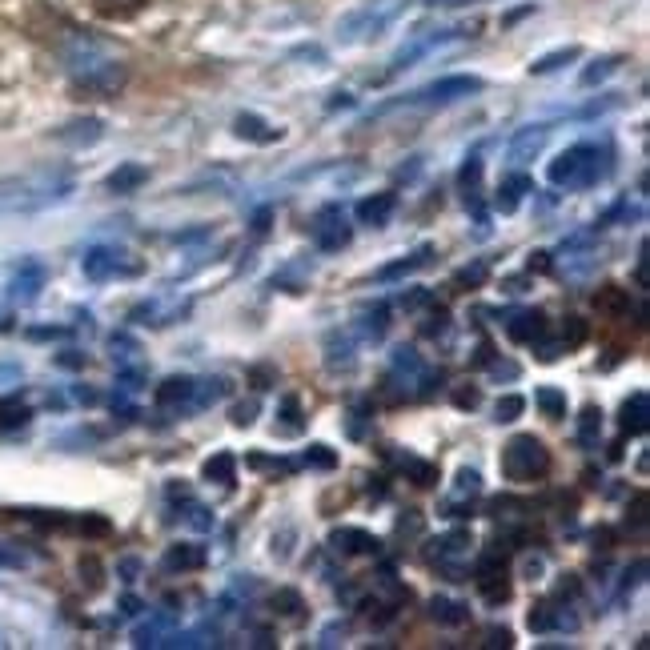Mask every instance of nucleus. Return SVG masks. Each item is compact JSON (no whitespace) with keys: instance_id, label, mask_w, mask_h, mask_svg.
Listing matches in <instances>:
<instances>
[{"instance_id":"2","label":"nucleus","mask_w":650,"mask_h":650,"mask_svg":"<svg viewBox=\"0 0 650 650\" xmlns=\"http://www.w3.org/2000/svg\"><path fill=\"white\" fill-rule=\"evenodd\" d=\"M502 474L510 478V482H518V486H526V482H538V478H546V470H550V450L534 438V434H514L506 446H502Z\"/></svg>"},{"instance_id":"40","label":"nucleus","mask_w":650,"mask_h":650,"mask_svg":"<svg viewBox=\"0 0 650 650\" xmlns=\"http://www.w3.org/2000/svg\"><path fill=\"white\" fill-rule=\"evenodd\" d=\"M273 610H281V614H297V610H301V598H297L293 590H277V594H273Z\"/></svg>"},{"instance_id":"45","label":"nucleus","mask_w":650,"mask_h":650,"mask_svg":"<svg viewBox=\"0 0 650 650\" xmlns=\"http://www.w3.org/2000/svg\"><path fill=\"white\" fill-rule=\"evenodd\" d=\"M442 330H446V309H438V313H430V321L422 325V334H430V338H434V334H442Z\"/></svg>"},{"instance_id":"32","label":"nucleus","mask_w":650,"mask_h":650,"mask_svg":"<svg viewBox=\"0 0 650 650\" xmlns=\"http://www.w3.org/2000/svg\"><path fill=\"white\" fill-rule=\"evenodd\" d=\"M338 362L350 366V362H354V346H350L342 334H330V366H338Z\"/></svg>"},{"instance_id":"9","label":"nucleus","mask_w":650,"mask_h":650,"mask_svg":"<svg viewBox=\"0 0 650 650\" xmlns=\"http://www.w3.org/2000/svg\"><path fill=\"white\" fill-rule=\"evenodd\" d=\"M506 334H510L514 342H522V346L542 342V338H546V313H542V309H522V313H514V317L506 321Z\"/></svg>"},{"instance_id":"24","label":"nucleus","mask_w":650,"mask_h":650,"mask_svg":"<svg viewBox=\"0 0 650 650\" xmlns=\"http://www.w3.org/2000/svg\"><path fill=\"white\" fill-rule=\"evenodd\" d=\"M534 406L550 418V422H562L566 418V394L562 390H554V386H542V390H534Z\"/></svg>"},{"instance_id":"23","label":"nucleus","mask_w":650,"mask_h":650,"mask_svg":"<svg viewBox=\"0 0 650 650\" xmlns=\"http://www.w3.org/2000/svg\"><path fill=\"white\" fill-rule=\"evenodd\" d=\"M149 5V0H97V17H105V21H129V17H137L141 9Z\"/></svg>"},{"instance_id":"25","label":"nucleus","mask_w":650,"mask_h":650,"mask_svg":"<svg viewBox=\"0 0 650 650\" xmlns=\"http://www.w3.org/2000/svg\"><path fill=\"white\" fill-rule=\"evenodd\" d=\"M478 586H482V594H486V602H490V606H498V602H506V598H510L506 570H486V574H478Z\"/></svg>"},{"instance_id":"8","label":"nucleus","mask_w":650,"mask_h":650,"mask_svg":"<svg viewBox=\"0 0 650 650\" xmlns=\"http://www.w3.org/2000/svg\"><path fill=\"white\" fill-rule=\"evenodd\" d=\"M9 289H13V301H21V305L37 301L41 289H45V265H41V261H21Z\"/></svg>"},{"instance_id":"52","label":"nucleus","mask_w":650,"mask_h":650,"mask_svg":"<svg viewBox=\"0 0 650 650\" xmlns=\"http://www.w3.org/2000/svg\"><path fill=\"white\" fill-rule=\"evenodd\" d=\"M534 269H538V273H546V269H550V253H542V249H538V253H530V273H534Z\"/></svg>"},{"instance_id":"31","label":"nucleus","mask_w":650,"mask_h":650,"mask_svg":"<svg viewBox=\"0 0 650 650\" xmlns=\"http://www.w3.org/2000/svg\"><path fill=\"white\" fill-rule=\"evenodd\" d=\"M586 342V321L582 317H566V325H562V346L570 350V346H582Z\"/></svg>"},{"instance_id":"6","label":"nucleus","mask_w":650,"mask_h":650,"mask_svg":"<svg viewBox=\"0 0 650 650\" xmlns=\"http://www.w3.org/2000/svg\"><path fill=\"white\" fill-rule=\"evenodd\" d=\"M81 269H85V277H93V281H109V277H121V273H137V265L125 261V253L113 249V245H93V249L81 257Z\"/></svg>"},{"instance_id":"11","label":"nucleus","mask_w":650,"mask_h":650,"mask_svg":"<svg viewBox=\"0 0 650 650\" xmlns=\"http://www.w3.org/2000/svg\"><path fill=\"white\" fill-rule=\"evenodd\" d=\"M330 546L338 550V554H378V538L374 534H366V530H354V526H342V530H334L330 534Z\"/></svg>"},{"instance_id":"42","label":"nucleus","mask_w":650,"mask_h":650,"mask_svg":"<svg viewBox=\"0 0 650 650\" xmlns=\"http://www.w3.org/2000/svg\"><path fill=\"white\" fill-rule=\"evenodd\" d=\"M305 462H313V466H321V470H330V466H334V454H330V446H309Z\"/></svg>"},{"instance_id":"46","label":"nucleus","mask_w":650,"mask_h":650,"mask_svg":"<svg viewBox=\"0 0 650 650\" xmlns=\"http://www.w3.org/2000/svg\"><path fill=\"white\" fill-rule=\"evenodd\" d=\"M482 277H486V265H482V261H478V265H470V269H462V273H458V281H462V285H478V281H482Z\"/></svg>"},{"instance_id":"53","label":"nucleus","mask_w":650,"mask_h":650,"mask_svg":"<svg viewBox=\"0 0 650 650\" xmlns=\"http://www.w3.org/2000/svg\"><path fill=\"white\" fill-rule=\"evenodd\" d=\"M81 530H89V534H109V522H105V518H85Z\"/></svg>"},{"instance_id":"21","label":"nucleus","mask_w":650,"mask_h":650,"mask_svg":"<svg viewBox=\"0 0 650 650\" xmlns=\"http://www.w3.org/2000/svg\"><path fill=\"white\" fill-rule=\"evenodd\" d=\"M430 257H434V249H430V245H422L418 253H410V257H402V261H394V265L378 269V281H394V277H406V273H414V269L430 265Z\"/></svg>"},{"instance_id":"29","label":"nucleus","mask_w":650,"mask_h":650,"mask_svg":"<svg viewBox=\"0 0 650 650\" xmlns=\"http://www.w3.org/2000/svg\"><path fill=\"white\" fill-rule=\"evenodd\" d=\"M402 470L414 478V486H438V466H430V462H422V458H402Z\"/></svg>"},{"instance_id":"48","label":"nucleus","mask_w":650,"mask_h":650,"mask_svg":"<svg viewBox=\"0 0 650 650\" xmlns=\"http://www.w3.org/2000/svg\"><path fill=\"white\" fill-rule=\"evenodd\" d=\"M402 305H406V309H418V305H430V289H414V293H406V297H402Z\"/></svg>"},{"instance_id":"18","label":"nucleus","mask_w":650,"mask_h":650,"mask_svg":"<svg viewBox=\"0 0 650 650\" xmlns=\"http://www.w3.org/2000/svg\"><path fill=\"white\" fill-rule=\"evenodd\" d=\"M237 137L257 141V145H269V141H281V129H273V125H265L261 117L245 113V117H237Z\"/></svg>"},{"instance_id":"1","label":"nucleus","mask_w":650,"mask_h":650,"mask_svg":"<svg viewBox=\"0 0 650 650\" xmlns=\"http://www.w3.org/2000/svg\"><path fill=\"white\" fill-rule=\"evenodd\" d=\"M73 197V177L61 169H37L0 189V209L9 213H41L53 205H65Z\"/></svg>"},{"instance_id":"14","label":"nucleus","mask_w":650,"mask_h":650,"mask_svg":"<svg viewBox=\"0 0 650 650\" xmlns=\"http://www.w3.org/2000/svg\"><path fill=\"white\" fill-rule=\"evenodd\" d=\"M145 181H149V169L137 165V161H129V165H117V169L109 173L105 189H109V193H137Z\"/></svg>"},{"instance_id":"36","label":"nucleus","mask_w":650,"mask_h":650,"mask_svg":"<svg viewBox=\"0 0 650 650\" xmlns=\"http://www.w3.org/2000/svg\"><path fill=\"white\" fill-rule=\"evenodd\" d=\"M566 61H578V49H562V53H550V57H542L538 65H534V73L542 77V73H554L558 65H566Z\"/></svg>"},{"instance_id":"56","label":"nucleus","mask_w":650,"mask_h":650,"mask_svg":"<svg viewBox=\"0 0 650 650\" xmlns=\"http://www.w3.org/2000/svg\"><path fill=\"white\" fill-rule=\"evenodd\" d=\"M121 574H125V582H133V574H137V562H133V558H125V562H121Z\"/></svg>"},{"instance_id":"5","label":"nucleus","mask_w":650,"mask_h":650,"mask_svg":"<svg viewBox=\"0 0 650 650\" xmlns=\"http://www.w3.org/2000/svg\"><path fill=\"white\" fill-rule=\"evenodd\" d=\"M470 554H474L470 530H450L438 542H430V562L450 570V574H462V562H470Z\"/></svg>"},{"instance_id":"38","label":"nucleus","mask_w":650,"mask_h":650,"mask_svg":"<svg viewBox=\"0 0 650 650\" xmlns=\"http://www.w3.org/2000/svg\"><path fill=\"white\" fill-rule=\"evenodd\" d=\"M478 490H482V478H478V470H458V486H454V494H458V498H466V494L474 498Z\"/></svg>"},{"instance_id":"43","label":"nucleus","mask_w":650,"mask_h":650,"mask_svg":"<svg viewBox=\"0 0 650 650\" xmlns=\"http://www.w3.org/2000/svg\"><path fill=\"white\" fill-rule=\"evenodd\" d=\"M626 522H630L634 530H642V526H646V498H642V494L634 498V506H630V514H626Z\"/></svg>"},{"instance_id":"33","label":"nucleus","mask_w":650,"mask_h":650,"mask_svg":"<svg viewBox=\"0 0 650 650\" xmlns=\"http://www.w3.org/2000/svg\"><path fill=\"white\" fill-rule=\"evenodd\" d=\"M522 410H526V402H522L518 394H510V398H502V402L494 406V422H514Z\"/></svg>"},{"instance_id":"22","label":"nucleus","mask_w":650,"mask_h":650,"mask_svg":"<svg viewBox=\"0 0 650 650\" xmlns=\"http://www.w3.org/2000/svg\"><path fill=\"white\" fill-rule=\"evenodd\" d=\"M193 390H197V382H193V378H165V382L157 386V406H177V402H189V398H193Z\"/></svg>"},{"instance_id":"19","label":"nucleus","mask_w":650,"mask_h":650,"mask_svg":"<svg viewBox=\"0 0 650 650\" xmlns=\"http://www.w3.org/2000/svg\"><path fill=\"white\" fill-rule=\"evenodd\" d=\"M522 193H530V177H510V181H502L498 193H494L498 213H514V209L522 205Z\"/></svg>"},{"instance_id":"54","label":"nucleus","mask_w":650,"mask_h":650,"mask_svg":"<svg viewBox=\"0 0 650 650\" xmlns=\"http://www.w3.org/2000/svg\"><path fill=\"white\" fill-rule=\"evenodd\" d=\"M121 606H125V614H141V602H137L133 594H125V598H121Z\"/></svg>"},{"instance_id":"55","label":"nucleus","mask_w":650,"mask_h":650,"mask_svg":"<svg viewBox=\"0 0 650 650\" xmlns=\"http://www.w3.org/2000/svg\"><path fill=\"white\" fill-rule=\"evenodd\" d=\"M61 334H65V330H29V338H37V342H41V338H61Z\"/></svg>"},{"instance_id":"20","label":"nucleus","mask_w":650,"mask_h":650,"mask_svg":"<svg viewBox=\"0 0 650 650\" xmlns=\"http://www.w3.org/2000/svg\"><path fill=\"white\" fill-rule=\"evenodd\" d=\"M197 566H205V550L201 546L181 542V546L165 550V570H197Z\"/></svg>"},{"instance_id":"13","label":"nucleus","mask_w":650,"mask_h":650,"mask_svg":"<svg viewBox=\"0 0 650 650\" xmlns=\"http://www.w3.org/2000/svg\"><path fill=\"white\" fill-rule=\"evenodd\" d=\"M546 137H550V129H546V125H534V129H522V133L514 137V145H510V161H514V165H526V161H534V157L542 153V145H546Z\"/></svg>"},{"instance_id":"44","label":"nucleus","mask_w":650,"mask_h":650,"mask_svg":"<svg viewBox=\"0 0 650 650\" xmlns=\"http://www.w3.org/2000/svg\"><path fill=\"white\" fill-rule=\"evenodd\" d=\"M189 526H197V530H209V526H213V518H209V510L193 502V506H189Z\"/></svg>"},{"instance_id":"28","label":"nucleus","mask_w":650,"mask_h":650,"mask_svg":"<svg viewBox=\"0 0 650 650\" xmlns=\"http://www.w3.org/2000/svg\"><path fill=\"white\" fill-rule=\"evenodd\" d=\"M386 325H390V321H386V305H374V309H366V313H362L358 330H362V338H366V342H378V338L386 334Z\"/></svg>"},{"instance_id":"50","label":"nucleus","mask_w":650,"mask_h":650,"mask_svg":"<svg viewBox=\"0 0 650 650\" xmlns=\"http://www.w3.org/2000/svg\"><path fill=\"white\" fill-rule=\"evenodd\" d=\"M29 418V410H17V406H5V410H0V422H5V426H17V422H25Z\"/></svg>"},{"instance_id":"30","label":"nucleus","mask_w":650,"mask_h":650,"mask_svg":"<svg viewBox=\"0 0 650 650\" xmlns=\"http://www.w3.org/2000/svg\"><path fill=\"white\" fill-rule=\"evenodd\" d=\"M478 181H482V161L470 157L462 165V189H466V205H474V209H478Z\"/></svg>"},{"instance_id":"34","label":"nucleus","mask_w":650,"mask_h":650,"mask_svg":"<svg viewBox=\"0 0 650 650\" xmlns=\"http://www.w3.org/2000/svg\"><path fill=\"white\" fill-rule=\"evenodd\" d=\"M281 414H285V422L277 426V434H301V410H297V398H285Z\"/></svg>"},{"instance_id":"35","label":"nucleus","mask_w":650,"mask_h":650,"mask_svg":"<svg viewBox=\"0 0 650 650\" xmlns=\"http://www.w3.org/2000/svg\"><path fill=\"white\" fill-rule=\"evenodd\" d=\"M33 558L25 554V550H17V546H9V542H0V566H9V570H25Z\"/></svg>"},{"instance_id":"17","label":"nucleus","mask_w":650,"mask_h":650,"mask_svg":"<svg viewBox=\"0 0 650 650\" xmlns=\"http://www.w3.org/2000/svg\"><path fill=\"white\" fill-rule=\"evenodd\" d=\"M430 618L442 626H466L470 622V606L454 602V598H430Z\"/></svg>"},{"instance_id":"4","label":"nucleus","mask_w":650,"mask_h":650,"mask_svg":"<svg viewBox=\"0 0 650 650\" xmlns=\"http://www.w3.org/2000/svg\"><path fill=\"white\" fill-rule=\"evenodd\" d=\"M350 221H346V213H342V205H325L317 217H313V241H317V249H325V253H338V249H346L350 245Z\"/></svg>"},{"instance_id":"51","label":"nucleus","mask_w":650,"mask_h":650,"mask_svg":"<svg viewBox=\"0 0 650 650\" xmlns=\"http://www.w3.org/2000/svg\"><path fill=\"white\" fill-rule=\"evenodd\" d=\"M486 646H510V630H506V626H502V630L494 626V630L486 634Z\"/></svg>"},{"instance_id":"16","label":"nucleus","mask_w":650,"mask_h":650,"mask_svg":"<svg viewBox=\"0 0 650 650\" xmlns=\"http://www.w3.org/2000/svg\"><path fill=\"white\" fill-rule=\"evenodd\" d=\"M618 426H622V434H646V394H642V390H638L634 398L622 402Z\"/></svg>"},{"instance_id":"15","label":"nucleus","mask_w":650,"mask_h":650,"mask_svg":"<svg viewBox=\"0 0 650 650\" xmlns=\"http://www.w3.org/2000/svg\"><path fill=\"white\" fill-rule=\"evenodd\" d=\"M594 309L606 317H622V313H630V293L622 285H602L594 293Z\"/></svg>"},{"instance_id":"37","label":"nucleus","mask_w":650,"mask_h":650,"mask_svg":"<svg viewBox=\"0 0 650 650\" xmlns=\"http://www.w3.org/2000/svg\"><path fill=\"white\" fill-rule=\"evenodd\" d=\"M394 370H406V374H422V358H418L410 346H398V350H394Z\"/></svg>"},{"instance_id":"3","label":"nucleus","mask_w":650,"mask_h":650,"mask_svg":"<svg viewBox=\"0 0 650 650\" xmlns=\"http://www.w3.org/2000/svg\"><path fill=\"white\" fill-rule=\"evenodd\" d=\"M598 161H602V157H598L594 145H574V149H566V153H558V157L550 161L546 177H550V185H558V189H590V185L602 177V165H598Z\"/></svg>"},{"instance_id":"27","label":"nucleus","mask_w":650,"mask_h":650,"mask_svg":"<svg viewBox=\"0 0 650 650\" xmlns=\"http://www.w3.org/2000/svg\"><path fill=\"white\" fill-rule=\"evenodd\" d=\"M201 474L209 478V482H233V474H237V462H233V454H213L205 466H201Z\"/></svg>"},{"instance_id":"26","label":"nucleus","mask_w":650,"mask_h":650,"mask_svg":"<svg viewBox=\"0 0 650 650\" xmlns=\"http://www.w3.org/2000/svg\"><path fill=\"white\" fill-rule=\"evenodd\" d=\"M598 434H602V410L598 406H586L582 418H578V442L586 450H594L598 446Z\"/></svg>"},{"instance_id":"41","label":"nucleus","mask_w":650,"mask_h":650,"mask_svg":"<svg viewBox=\"0 0 650 650\" xmlns=\"http://www.w3.org/2000/svg\"><path fill=\"white\" fill-rule=\"evenodd\" d=\"M253 418H257V402L253 398L233 406V426H253Z\"/></svg>"},{"instance_id":"7","label":"nucleus","mask_w":650,"mask_h":650,"mask_svg":"<svg viewBox=\"0 0 650 650\" xmlns=\"http://www.w3.org/2000/svg\"><path fill=\"white\" fill-rule=\"evenodd\" d=\"M470 93H482L478 77H442V81L426 85L422 93H414V101H422V105H450V101H462Z\"/></svg>"},{"instance_id":"12","label":"nucleus","mask_w":650,"mask_h":650,"mask_svg":"<svg viewBox=\"0 0 650 650\" xmlns=\"http://www.w3.org/2000/svg\"><path fill=\"white\" fill-rule=\"evenodd\" d=\"M101 137H105V125H101L97 117H85V121H73V125H65V129H57V141H65V145H73V149L97 145Z\"/></svg>"},{"instance_id":"39","label":"nucleus","mask_w":650,"mask_h":650,"mask_svg":"<svg viewBox=\"0 0 650 650\" xmlns=\"http://www.w3.org/2000/svg\"><path fill=\"white\" fill-rule=\"evenodd\" d=\"M614 69H618V57H606V61H598L594 69H586V73H582V85H598V81H602V77H610Z\"/></svg>"},{"instance_id":"10","label":"nucleus","mask_w":650,"mask_h":650,"mask_svg":"<svg viewBox=\"0 0 650 650\" xmlns=\"http://www.w3.org/2000/svg\"><path fill=\"white\" fill-rule=\"evenodd\" d=\"M394 209H398V193H374V197H362L354 213H358L362 225H374L378 229V225H386L394 217Z\"/></svg>"},{"instance_id":"49","label":"nucleus","mask_w":650,"mask_h":650,"mask_svg":"<svg viewBox=\"0 0 650 650\" xmlns=\"http://www.w3.org/2000/svg\"><path fill=\"white\" fill-rule=\"evenodd\" d=\"M454 402H458L462 410H474V406L482 402V394H478V390H458V394H454Z\"/></svg>"},{"instance_id":"47","label":"nucleus","mask_w":650,"mask_h":650,"mask_svg":"<svg viewBox=\"0 0 650 650\" xmlns=\"http://www.w3.org/2000/svg\"><path fill=\"white\" fill-rule=\"evenodd\" d=\"M558 354H566L562 342H546V346H538V362H558Z\"/></svg>"}]
</instances>
